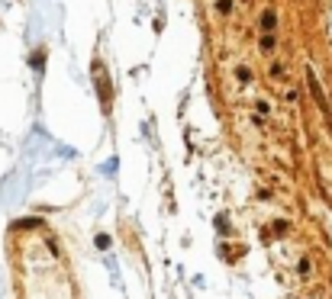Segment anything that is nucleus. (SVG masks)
Returning <instances> with one entry per match:
<instances>
[{
	"mask_svg": "<svg viewBox=\"0 0 332 299\" xmlns=\"http://www.w3.org/2000/svg\"><path fill=\"white\" fill-rule=\"evenodd\" d=\"M20 299H74L71 270L46 232L26 238V251L16 258Z\"/></svg>",
	"mask_w": 332,
	"mask_h": 299,
	"instance_id": "obj_1",
	"label": "nucleus"
},
{
	"mask_svg": "<svg viewBox=\"0 0 332 299\" xmlns=\"http://www.w3.org/2000/svg\"><path fill=\"white\" fill-rule=\"evenodd\" d=\"M307 87H310V93H313V100H316V107L326 113V119H329V103H326V93H322V87H319V77L313 74V68L307 71Z\"/></svg>",
	"mask_w": 332,
	"mask_h": 299,
	"instance_id": "obj_2",
	"label": "nucleus"
},
{
	"mask_svg": "<svg viewBox=\"0 0 332 299\" xmlns=\"http://www.w3.org/2000/svg\"><path fill=\"white\" fill-rule=\"evenodd\" d=\"M274 26H277V13L268 7V10L261 13V20H258V29H261V32H274Z\"/></svg>",
	"mask_w": 332,
	"mask_h": 299,
	"instance_id": "obj_3",
	"label": "nucleus"
},
{
	"mask_svg": "<svg viewBox=\"0 0 332 299\" xmlns=\"http://www.w3.org/2000/svg\"><path fill=\"white\" fill-rule=\"evenodd\" d=\"M258 45H261V52H274V45H277V42H274V36H271V32H265Z\"/></svg>",
	"mask_w": 332,
	"mask_h": 299,
	"instance_id": "obj_4",
	"label": "nucleus"
},
{
	"mask_svg": "<svg viewBox=\"0 0 332 299\" xmlns=\"http://www.w3.org/2000/svg\"><path fill=\"white\" fill-rule=\"evenodd\" d=\"M216 10L226 16V13H232V4H229V0H216Z\"/></svg>",
	"mask_w": 332,
	"mask_h": 299,
	"instance_id": "obj_5",
	"label": "nucleus"
}]
</instances>
